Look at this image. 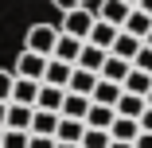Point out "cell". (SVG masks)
<instances>
[{
  "label": "cell",
  "instance_id": "cb8c5ba5",
  "mask_svg": "<svg viewBox=\"0 0 152 148\" xmlns=\"http://www.w3.org/2000/svg\"><path fill=\"white\" fill-rule=\"evenodd\" d=\"M109 144H113V136L102 129H86V136H82V148H109Z\"/></svg>",
  "mask_w": 152,
  "mask_h": 148
},
{
  "label": "cell",
  "instance_id": "6da1fadb",
  "mask_svg": "<svg viewBox=\"0 0 152 148\" xmlns=\"http://www.w3.org/2000/svg\"><path fill=\"white\" fill-rule=\"evenodd\" d=\"M58 27L51 23H35V27H27V35H23V51H35V55H55V43H58Z\"/></svg>",
  "mask_w": 152,
  "mask_h": 148
},
{
  "label": "cell",
  "instance_id": "d590c367",
  "mask_svg": "<svg viewBox=\"0 0 152 148\" xmlns=\"http://www.w3.org/2000/svg\"><path fill=\"white\" fill-rule=\"evenodd\" d=\"M144 47H152V31H148V35H144Z\"/></svg>",
  "mask_w": 152,
  "mask_h": 148
},
{
  "label": "cell",
  "instance_id": "484cf974",
  "mask_svg": "<svg viewBox=\"0 0 152 148\" xmlns=\"http://www.w3.org/2000/svg\"><path fill=\"white\" fill-rule=\"evenodd\" d=\"M12 90H16V70L8 74V70H0V101H12Z\"/></svg>",
  "mask_w": 152,
  "mask_h": 148
},
{
  "label": "cell",
  "instance_id": "4316f807",
  "mask_svg": "<svg viewBox=\"0 0 152 148\" xmlns=\"http://www.w3.org/2000/svg\"><path fill=\"white\" fill-rule=\"evenodd\" d=\"M137 70H144V74H152V47H140V55H137V63H133Z\"/></svg>",
  "mask_w": 152,
  "mask_h": 148
},
{
  "label": "cell",
  "instance_id": "7a4b0ae2",
  "mask_svg": "<svg viewBox=\"0 0 152 148\" xmlns=\"http://www.w3.org/2000/svg\"><path fill=\"white\" fill-rule=\"evenodd\" d=\"M94 23H98V12H90V8H74L63 16V23H58V31L63 35H74V39H90V31H94Z\"/></svg>",
  "mask_w": 152,
  "mask_h": 148
},
{
  "label": "cell",
  "instance_id": "277c9868",
  "mask_svg": "<svg viewBox=\"0 0 152 148\" xmlns=\"http://www.w3.org/2000/svg\"><path fill=\"white\" fill-rule=\"evenodd\" d=\"M140 47H144V39L129 35L125 27H121V31H117V39H113V47H109V55H117V58H125V63H137V55H140Z\"/></svg>",
  "mask_w": 152,
  "mask_h": 148
},
{
  "label": "cell",
  "instance_id": "83f0119b",
  "mask_svg": "<svg viewBox=\"0 0 152 148\" xmlns=\"http://www.w3.org/2000/svg\"><path fill=\"white\" fill-rule=\"evenodd\" d=\"M51 4H55L58 12L66 16V12H74V8H82V0H51Z\"/></svg>",
  "mask_w": 152,
  "mask_h": 148
},
{
  "label": "cell",
  "instance_id": "7c38bea8",
  "mask_svg": "<svg viewBox=\"0 0 152 148\" xmlns=\"http://www.w3.org/2000/svg\"><path fill=\"white\" fill-rule=\"evenodd\" d=\"M86 113H90V98H82V94H70V90H66V101H63V109H58V117L86 121Z\"/></svg>",
  "mask_w": 152,
  "mask_h": 148
},
{
  "label": "cell",
  "instance_id": "f1b7e54d",
  "mask_svg": "<svg viewBox=\"0 0 152 148\" xmlns=\"http://www.w3.org/2000/svg\"><path fill=\"white\" fill-rule=\"evenodd\" d=\"M58 140L55 136H31V144H27V148H55Z\"/></svg>",
  "mask_w": 152,
  "mask_h": 148
},
{
  "label": "cell",
  "instance_id": "e575fe53",
  "mask_svg": "<svg viewBox=\"0 0 152 148\" xmlns=\"http://www.w3.org/2000/svg\"><path fill=\"white\" fill-rule=\"evenodd\" d=\"M55 148H82V144H66V140H58V144H55Z\"/></svg>",
  "mask_w": 152,
  "mask_h": 148
},
{
  "label": "cell",
  "instance_id": "7402d4cb",
  "mask_svg": "<svg viewBox=\"0 0 152 148\" xmlns=\"http://www.w3.org/2000/svg\"><path fill=\"white\" fill-rule=\"evenodd\" d=\"M125 31H129V35H137V39H144V35L152 31V16H148V12H140V8H133V12H129V20H125Z\"/></svg>",
  "mask_w": 152,
  "mask_h": 148
},
{
  "label": "cell",
  "instance_id": "5b68a950",
  "mask_svg": "<svg viewBox=\"0 0 152 148\" xmlns=\"http://www.w3.org/2000/svg\"><path fill=\"white\" fill-rule=\"evenodd\" d=\"M113 121H117V109H113V105H98V101H90L86 129H102V133H109V129H113Z\"/></svg>",
  "mask_w": 152,
  "mask_h": 148
},
{
  "label": "cell",
  "instance_id": "ffe728a7",
  "mask_svg": "<svg viewBox=\"0 0 152 148\" xmlns=\"http://www.w3.org/2000/svg\"><path fill=\"white\" fill-rule=\"evenodd\" d=\"M121 94H125V90H121V86L117 82H98V90H94V98H90V101H98V105H113L117 109V101H121Z\"/></svg>",
  "mask_w": 152,
  "mask_h": 148
},
{
  "label": "cell",
  "instance_id": "4dcf8cb0",
  "mask_svg": "<svg viewBox=\"0 0 152 148\" xmlns=\"http://www.w3.org/2000/svg\"><path fill=\"white\" fill-rule=\"evenodd\" d=\"M133 148H152V133H140V136L133 140Z\"/></svg>",
  "mask_w": 152,
  "mask_h": 148
},
{
  "label": "cell",
  "instance_id": "8992f818",
  "mask_svg": "<svg viewBox=\"0 0 152 148\" xmlns=\"http://www.w3.org/2000/svg\"><path fill=\"white\" fill-rule=\"evenodd\" d=\"M98 82H102V74H94V70H82V66H74V74H70V94H82V98H94V90H98Z\"/></svg>",
  "mask_w": 152,
  "mask_h": 148
},
{
  "label": "cell",
  "instance_id": "d4e9b609",
  "mask_svg": "<svg viewBox=\"0 0 152 148\" xmlns=\"http://www.w3.org/2000/svg\"><path fill=\"white\" fill-rule=\"evenodd\" d=\"M31 144V133H20V129H4V148H27Z\"/></svg>",
  "mask_w": 152,
  "mask_h": 148
},
{
  "label": "cell",
  "instance_id": "74e56055",
  "mask_svg": "<svg viewBox=\"0 0 152 148\" xmlns=\"http://www.w3.org/2000/svg\"><path fill=\"white\" fill-rule=\"evenodd\" d=\"M144 101H148V109H152V90H148V98H144Z\"/></svg>",
  "mask_w": 152,
  "mask_h": 148
},
{
  "label": "cell",
  "instance_id": "603a6c76",
  "mask_svg": "<svg viewBox=\"0 0 152 148\" xmlns=\"http://www.w3.org/2000/svg\"><path fill=\"white\" fill-rule=\"evenodd\" d=\"M121 90H129V94H140V98H148V90H152V74H144V70H137V66H133Z\"/></svg>",
  "mask_w": 152,
  "mask_h": 148
},
{
  "label": "cell",
  "instance_id": "5bb4252c",
  "mask_svg": "<svg viewBox=\"0 0 152 148\" xmlns=\"http://www.w3.org/2000/svg\"><path fill=\"white\" fill-rule=\"evenodd\" d=\"M129 70H133V63H125V58L109 55V58H105V66H102V78H105V82H117V86H125Z\"/></svg>",
  "mask_w": 152,
  "mask_h": 148
},
{
  "label": "cell",
  "instance_id": "44dd1931",
  "mask_svg": "<svg viewBox=\"0 0 152 148\" xmlns=\"http://www.w3.org/2000/svg\"><path fill=\"white\" fill-rule=\"evenodd\" d=\"M144 109H148V101H144L140 94H129V90L121 94V101H117V113H121V117H137V121H140Z\"/></svg>",
  "mask_w": 152,
  "mask_h": 148
},
{
  "label": "cell",
  "instance_id": "8fae6325",
  "mask_svg": "<svg viewBox=\"0 0 152 148\" xmlns=\"http://www.w3.org/2000/svg\"><path fill=\"white\" fill-rule=\"evenodd\" d=\"M55 133H58V113L35 109V117H31V136H55Z\"/></svg>",
  "mask_w": 152,
  "mask_h": 148
},
{
  "label": "cell",
  "instance_id": "ac0fdd59",
  "mask_svg": "<svg viewBox=\"0 0 152 148\" xmlns=\"http://www.w3.org/2000/svg\"><path fill=\"white\" fill-rule=\"evenodd\" d=\"M117 31H121V27H113V23L98 20V23H94V31H90V39H86V43H94V47L109 51V47H113V39H117Z\"/></svg>",
  "mask_w": 152,
  "mask_h": 148
},
{
  "label": "cell",
  "instance_id": "1f68e13d",
  "mask_svg": "<svg viewBox=\"0 0 152 148\" xmlns=\"http://www.w3.org/2000/svg\"><path fill=\"white\" fill-rule=\"evenodd\" d=\"M4 121H8V105L0 101V129H4Z\"/></svg>",
  "mask_w": 152,
  "mask_h": 148
},
{
  "label": "cell",
  "instance_id": "4fadbf2b",
  "mask_svg": "<svg viewBox=\"0 0 152 148\" xmlns=\"http://www.w3.org/2000/svg\"><path fill=\"white\" fill-rule=\"evenodd\" d=\"M105 58H109V51H102V47H94V43H86V47H82V55H78V66H82V70H94V74H102Z\"/></svg>",
  "mask_w": 152,
  "mask_h": 148
},
{
  "label": "cell",
  "instance_id": "9a60e30c",
  "mask_svg": "<svg viewBox=\"0 0 152 148\" xmlns=\"http://www.w3.org/2000/svg\"><path fill=\"white\" fill-rule=\"evenodd\" d=\"M82 136H86V121H70V117H58V133H55V140L82 144Z\"/></svg>",
  "mask_w": 152,
  "mask_h": 148
},
{
  "label": "cell",
  "instance_id": "8d00e7d4",
  "mask_svg": "<svg viewBox=\"0 0 152 148\" xmlns=\"http://www.w3.org/2000/svg\"><path fill=\"white\" fill-rule=\"evenodd\" d=\"M125 4H129V8H137V4H140V0H125Z\"/></svg>",
  "mask_w": 152,
  "mask_h": 148
},
{
  "label": "cell",
  "instance_id": "ba28073f",
  "mask_svg": "<svg viewBox=\"0 0 152 148\" xmlns=\"http://www.w3.org/2000/svg\"><path fill=\"white\" fill-rule=\"evenodd\" d=\"M129 4L125 0H102V8H98V20H105V23H113V27H125V20H129Z\"/></svg>",
  "mask_w": 152,
  "mask_h": 148
},
{
  "label": "cell",
  "instance_id": "3957f363",
  "mask_svg": "<svg viewBox=\"0 0 152 148\" xmlns=\"http://www.w3.org/2000/svg\"><path fill=\"white\" fill-rule=\"evenodd\" d=\"M47 55H35V51H20L16 58V78H31V82H43L47 78Z\"/></svg>",
  "mask_w": 152,
  "mask_h": 148
},
{
  "label": "cell",
  "instance_id": "836d02e7",
  "mask_svg": "<svg viewBox=\"0 0 152 148\" xmlns=\"http://www.w3.org/2000/svg\"><path fill=\"white\" fill-rule=\"evenodd\" d=\"M109 148H133V140H113Z\"/></svg>",
  "mask_w": 152,
  "mask_h": 148
},
{
  "label": "cell",
  "instance_id": "f35d334b",
  "mask_svg": "<svg viewBox=\"0 0 152 148\" xmlns=\"http://www.w3.org/2000/svg\"><path fill=\"white\" fill-rule=\"evenodd\" d=\"M0 148H4V129H0Z\"/></svg>",
  "mask_w": 152,
  "mask_h": 148
},
{
  "label": "cell",
  "instance_id": "9c48e42d",
  "mask_svg": "<svg viewBox=\"0 0 152 148\" xmlns=\"http://www.w3.org/2000/svg\"><path fill=\"white\" fill-rule=\"evenodd\" d=\"M82 39H74V35H58V43H55V55L51 58H58V63H70V66H78V55H82Z\"/></svg>",
  "mask_w": 152,
  "mask_h": 148
},
{
  "label": "cell",
  "instance_id": "52a82bcc",
  "mask_svg": "<svg viewBox=\"0 0 152 148\" xmlns=\"http://www.w3.org/2000/svg\"><path fill=\"white\" fill-rule=\"evenodd\" d=\"M31 117H35V105H16V101H8V121H4V129L31 133Z\"/></svg>",
  "mask_w": 152,
  "mask_h": 148
},
{
  "label": "cell",
  "instance_id": "f546056e",
  "mask_svg": "<svg viewBox=\"0 0 152 148\" xmlns=\"http://www.w3.org/2000/svg\"><path fill=\"white\" fill-rule=\"evenodd\" d=\"M140 133H152V109L140 113Z\"/></svg>",
  "mask_w": 152,
  "mask_h": 148
},
{
  "label": "cell",
  "instance_id": "d6a6232c",
  "mask_svg": "<svg viewBox=\"0 0 152 148\" xmlns=\"http://www.w3.org/2000/svg\"><path fill=\"white\" fill-rule=\"evenodd\" d=\"M137 8H140V12H148V16H152V0H140V4H137Z\"/></svg>",
  "mask_w": 152,
  "mask_h": 148
},
{
  "label": "cell",
  "instance_id": "e0dca14e",
  "mask_svg": "<svg viewBox=\"0 0 152 148\" xmlns=\"http://www.w3.org/2000/svg\"><path fill=\"white\" fill-rule=\"evenodd\" d=\"M109 136H113V140H137V136H140V121H137V117H121V113H117Z\"/></svg>",
  "mask_w": 152,
  "mask_h": 148
},
{
  "label": "cell",
  "instance_id": "d6986e66",
  "mask_svg": "<svg viewBox=\"0 0 152 148\" xmlns=\"http://www.w3.org/2000/svg\"><path fill=\"white\" fill-rule=\"evenodd\" d=\"M70 74H74V66H70V63H58V58H51V63H47V78H43V82L70 90Z\"/></svg>",
  "mask_w": 152,
  "mask_h": 148
},
{
  "label": "cell",
  "instance_id": "2e32d148",
  "mask_svg": "<svg viewBox=\"0 0 152 148\" xmlns=\"http://www.w3.org/2000/svg\"><path fill=\"white\" fill-rule=\"evenodd\" d=\"M39 86H43V82H31V78H16L12 101H16V105H35V98H39Z\"/></svg>",
  "mask_w": 152,
  "mask_h": 148
},
{
  "label": "cell",
  "instance_id": "30bf717a",
  "mask_svg": "<svg viewBox=\"0 0 152 148\" xmlns=\"http://www.w3.org/2000/svg\"><path fill=\"white\" fill-rule=\"evenodd\" d=\"M63 101H66V90H63V86L43 82V86H39V98H35V109H51V113H58V109H63Z\"/></svg>",
  "mask_w": 152,
  "mask_h": 148
}]
</instances>
